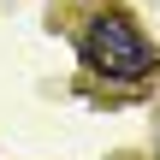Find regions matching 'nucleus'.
I'll return each instance as SVG.
<instances>
[{"mask_svg":"<svg viewBox=\"0 0 160 160\" xmlns=\"http://www.w3.org/2000/svg\"><path fill=\"white\" fill-rule=\"evenodd\" d=\"M83 59H89V71H101L107 83H142V77L160 71L154 42H148L125 12H101V18L83 30Z\"/></svg>","mask_w":160,"mask_h":160,"instance_id":"1","label":"nucleus"}]
</instances>
